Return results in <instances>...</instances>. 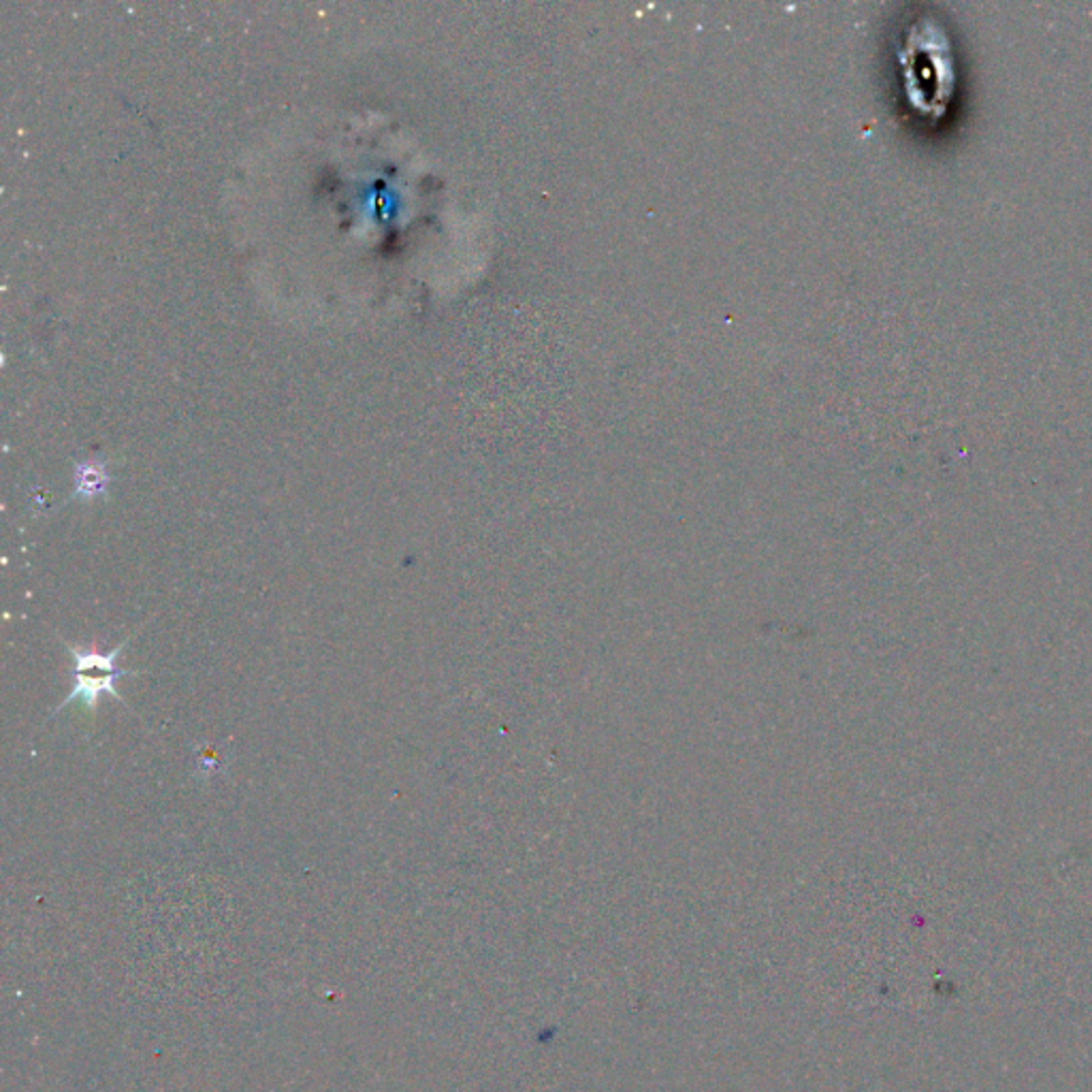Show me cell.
<instances>
[{
	"label": "cell",
	"instance_id": "obj_1",
	"mask_svg": "<svg viewBox=\"0 0 1092 1092\" xmlns=\"http://www.w3.org/2000/svg\"><path fill=\"white\" fill-rule=\"evenodd\" d=\"M133 636H137V632H133L129 638H124L116 649L108 651V654H103V651H98V649L73 646L67 640H62V644L67 646V651L75 660V685H73L71 694L50 712V718H56L60 710H65L67 704L75 702V700H81V704L86 706L90 710V715L94 718L98 698L103 694L114 696L116 700H120L126 708H129V704H126V700L120 696V691L116 689V679L137 677V675H141V672L139 670L118 668L116 660L122 654V649L133 640Z\"/></svg>",
	"mask_w": 1092,
	"mask_h": 1092
},
{
	"label": "cell",
	"instance_id": "obj_2",
	"mask_svg": "<svg viewBox=\"0 0 1092 1092\" xmlns=\"http://www.w3.org/2000/svg\"><path fill=\"white\" fill-rule=\"evenodd\" d=\"M110 485V474L105 472V466L94 464V461H86L75 468V493L71 497L81 499H94L98 495H105Z\"/></svg>",
	"mask_w": 1092,
	"mask_h": 1092
}]
</instances>
